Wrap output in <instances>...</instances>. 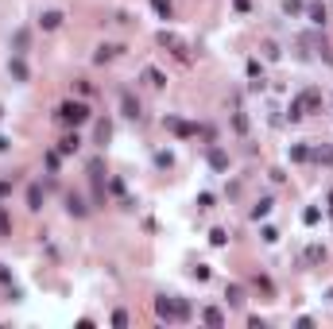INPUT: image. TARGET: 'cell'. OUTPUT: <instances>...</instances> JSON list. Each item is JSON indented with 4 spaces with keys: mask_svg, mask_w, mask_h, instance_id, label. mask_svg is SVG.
Segmentation results:
<instances>
[{
    "mask_svg": "<svg viewBox=\"0 0 333 329\" xmlns=\"http://www.w3.org/2000/svg\"><path fill=\"white\" fill-rule=\"evenodd\" d=\"M155 314H159L163 322H190V302L159 294V298H155Z\"/></svg>",
    "mask_w": 333,
    "mask_h": 329,
    "instance_id": "obj_1",
    "label": "cell"
},
{
    "mask_svg": "<svg viewBox=\"0 0 333 329\" xmlns=\"http://www.w3.org/2000/svg\"><path fill=\"white\" fill-rule=\"evenodd\" d=\"M58 120L78 128V124H86V120H89V105H86V101H66V105H58Z\"/></svg>",
    "mask_w": 333,
    "mask_h": 329,
    "instance_id": "obj_2",
    "label": "cell"
},
{
    "mask_svg": "<svg viewBox=\"0 0 333 329\" xmlns=\"http://www.w3.org/2000/svg\"><path fill=\"white\" fill-rule=\"evenodd\" d=\"M205 159H209V166H213V170H229V155H225V151H221L217 144H209Z\"/></svg>",
    "mask_w": 333,
    "mask_h": 329,
    "instance_id": "obj_3",
    "label": "cell"
},
{
    "mask_svg": "<svg viewBox=\"0 0 333 329\" xmlns=\"http://www.w3.org/2000/svg\"><path fill=\"white\" fill-rule=\"evenodd\" d=\"M120 112H124L128 120H140V101H136V97H132L128 90L120 93Z\"/></svg>",
    "mask_w": 333,
    "mask_h": 329,
    "instance_id": "obj_4",
    "label": "cell"
},
{
    "mask_svg": "<svg viewBox=\"0 0 333 329\" xmlns=\"http://www.w3.org/2000/svg\"><path fill=\"white\" fill-rule=\"evenodd\" d=\"M66 210H70V217H86L89 206H86V198H82V194H70V198H66Z\"/></svg>",
    "mask_w": 333,
    "mask_h": 329,
    "instance_id": "obj_5",
    "label": "cell"
},
{
    "mask_svg": "<svg viewBox=\"0 0 333 329\" xmlns=\"http://www.w3.org/2000/svg\"><path fill=\"white\" fill-rule=\"evenodd\" d=\"M8 74H12L16 82H28V62H24V54H16V58L8 62Z\"/></svg>",
    "mask_w": 333,
    "mask_h": 329,
    "instance_id": "obj_6",
    "label": "cell"
},
{
    "mask_svg": "<svg viewBox=\"0 0 333 329\" xmlns=\"http://www.w3.org/2000/svg\"><path fill=\"white\" fill-rule=\"evenodd\" d=\"M159 43H163V46H171L174 54H182V58H186V46H182V39H178V35H171V31H163V35H159Z\"/></svg>",
    "mask_w": 333,
    "mask_h": 329,
    "instance_id": "obj_7",
    "label": "cell"
},
{
    "mask_svg": "<svg viewBox=\"0 0 333 329\" xmlns=\"http://www.w3.org/2000/svg\"><path fill=\"white\" fill-rule=\"evenodd\" d=\"M82 148V136L78 132H70V136H62V144H58V151H62V155H74V151Z\"/></svg>",
    "mask_w": 333,
    "mask_h": 329,
    "instance_id": "obj_8",
    "label": "cell"
},
{
    "mask_svg": "<svg viewBox=\"0 0 333 329\" xmlns=\"http://www.w3.org/2000/svg\"><path fill=\"white\" fill-rule=\"evenodd\" d=\"M58 24H62V12H55V8H51V12H43V16H39V28H43V31H55Z\"/></svg>",
    "mask_w": 333,
    "mask_h": 329,
    "instance_id": "obj_9",
    "label": "cell"
},
{
    "mask_svg": "<svg viewBox=\"0 0 333 329\" xmlns=\"http://www.w3.org/2000/svg\"><path fill=\"white\" fill-rule=\"evenodd\" d=\"M271 206H275V202H271V198H260V202H256V206H252V221H263V217H267V213H271Z\"/></svg>",
    "mask_w": 333,
    "mask_h": 329,
    "instance_id": "obj_10",
    "label": "cell"
},
{
    "mask_svg": "<svg viewBox=\"0 0 333 329\" xmlns=\"http://www.w3.org/2000/svg\"><path fill=\"white\" fill-rule=\"evenodd\" d=\"M28 206H31V210H43V186H39V182L28 186Z\"/></svg>",
    "mask_w": 333,
    "mask_h": 329,
    "instance_id": "obj_11",
    "label": "cell"
},
{
    "mask_svg": "<svg viewBox=\"0 0 333 329\" xmlns=\"http://www.w3.org/2000/svg\"><path fill=\"white\" fill-rule=\"evenodd\" d=\"M144 78H147V86H155V90H163V86H167L163 70H155V66H147V70H144Z\"/></svg>",
    "mask_w": 333,
    "mask_h": 329,
    "instance_id": "obj_12",
    "label": "cell"
},
{
    "mask_svg": "<svg viewBox=\"0 0 333 329\" xmlns=\"http://www.w3.org/2000/svg\"><path fill=\"white\" fill-rule=\"evenodd\" d=\"M202 322L205 326H225V314H221L217 306H209V310H202Z\"/></svg>",
    "mask_w": 333,
    "mask_h": 329,
    "instance_id": "obj_13",
    "label": "cell"
},
{
    "mask_svg": "<svg viewBox=\"0 0 333 329\" xmlns=\"http://www.w3.org/2000/svg\"><path fill=\"white\" fill-rule=\"evenodd\" d=\"M321 260H325V248L321 244H310L306 248V264H321Z\"/></svg>",
    "mask_w": 333,
    "mask_h": 329,
    "instance_id": "obj_14",
    "label": "cell"
},
{
    "mask_svg": "<svg viewBox=\"0 0 333 329\" xmlns=\"http://www.w3.org/2000/svg\"><path fill=\"white\" fill-rule=\"evenodd\" d=\"M225 298H229V306H240V302H244V290L232 283V286H225Z\"/></svg>",
    "mask_w": 333,
    "mask_h": 329,
    "instance_id": "obj_15",
    "label": "cell"
},
{
    "mask_svg": "<svg viewBox=\"0 0 333 329\" xmlns=\"http://www.w3.org/2000/svg\"><path fill=\"white\" fill-rule=\"evenodd\" d=\"M310 159H318V163H333V148H310Z\"/></svg>",
    "mask_w": 333,
    "mask_h": 329,
    "instance_id": "obj_16",
    "label": "cell"
},
{
    "mask_svg": "<svg viewBox=\"0 0 333 329\" xmlns=\"http://www.w3.org/2000/svg\"><path fill=\"white\" fill-rule=\"evenodd\" d=\"M109 140H113V124L101 120V124H97V144H109Z\"/></svg>",
    "mask_w": 333,
    "mask_h": 329,
    "instance_id": "obj_17",
    "label": "cell"
},
{
    "mask_svg": "<svg viewBox=\"0 0 333 329\" xmlns=\"http://www.w3.org/2000/svg\"><path fill=\"white\" fill-rule=\"evenodd\" d=\"M290 159H294V163H306V159H310V148H306V144H294V148H290Z\"/></svg>",
    "mask_w": 333,
    "mask_h": 329,
    "instance_id": "obj_18",
    "label": "cell"
},
{
    "mask_svg": "<svg viewBox=\"0 0 333 329\" xmlns=\"http://www.w3.org/2000/svg\"><path fill=\"white\" fill-rule=\"evenodd\" d=\"M209 244H213V248H225V244H229V232H225V228H213V232H209Z\"/></svg>",
    "mask_w": 333,
    "mask_h": 329,
    "instance_id": "obj_19",
    "label": "cell"
},
{
    "mask_svg": "<svg viewBox=\"0 0 333 329\" xmlns=\"http://www.w3.org/2000/svg\"><path fill=\"white\" fill-rule=\"evenodd\" d=\"M287 116H290V120H302V116H306V108H302V101H298V97L287 105Z\"/></svg>",
    "mask_w": 333,
    "mask_h": 329,
    "instance_id": "obj_20",
    "label": "cell"
},
{
    "mask_svg": "<svg viewBox=\"0 0 333 329\" xmlns=\"http://www.w3.org/2000/svg\"><path fill=\"white\" fill-rule=\"evenodd\" d=\"M12 46H16V54H24V50H28V31H24V28L16 31V39H12Z\"/></svg>",
    "mask_w": 333,
    "mask_h": 329,
    "instance_id": "obj_21",
    "label": "cell"
},
{
    "mask_svg": "<svg viewBox=\"0 0 333 329\" xmlns=\"http://www.w3.org/2000/svg\"><path fill=\"white\" fill-rule=\"evenodd\" d=\"M310 24H325V8H321V4H310Z\"/></svg>",
    "mask_w": 333,
    "mask_h": 329,
    "instance_id": "obj_22",
    "label": "cell"
},
{
    "mask_svg": "<svg viewBox=\"0 0 333 329\" xmlns=\"http://www.w3.org/2000/svg\"><path fill=\"white\" fill-rule=\"evenodd\" d=\"M151 8H155L163 20H171V0H151Z\"/></svg>",
    "mask_w": 333,
    "mask_h": 329,
    "instance_id": "obj_23",
    "label": "cell"
},
{
    "mask_svg": "<svg viewBox=\"0 0 333 329\" xmlns=\"http://www.w3.org/2000/svg\"><path fill=\"white\" fill-rule=\"evenodd\" d=\"M0 236H12V221H8V213L0 206Z\"/></svg>",
    "mask_w": 333,
    "mask_h": 329,
    "instance_id": "obj_24",
    "label": "cell"
},
{
    "mask_svg": "<svg viewBox=\"0 0 333 329\" xmlns=\"http://www.w3.org/2000/svg\"><path fill=\"white\" fill-rule=\"evenodd\" d=\"M116 50H120V46H101V50H97L93 58H97V62H109V58H113V54H116Z\"/></svg>",
    "mask_w": 333,
    "mask_h": 329,
    "instance_id": "obj_25",
    "label": "cell"
},
{
    "mask_svg": "<svg viewBox=\"0 0 333 329\" xmlns=\"http://www.w3.org/2000/svg\"><path fill=\"white\" fill-rule=\"evenodd\" d=\"M58 163H62V151H51L47 155V170H58Z\"/></svg>",
    "mask_w": 333,
    "mask_h": 329,
    "instance_id": "obj_26",
    "label": "cell"
},
{
    "mask_svg": "<svg viewBox=\"0 0 333 329\" xmlns=\"http://www.w3.org/2000/svg\"><path fill=\"white\" fill-rule=\"evenodd\" d=\"M248 78H260V82H263V66H260V62H256V58L248 62Z\"/></svg>",
    "mask_w": 333,
    "mask_h": 329,
    "instance_id": "obj_27",
    "label": "cell"
},
{
    "mask_svg": "<svg viewBox=\"0 0 333 329\" xmlns=\"http://www.w3.org/2000/svg\"><path fill=\"white\" fill-rule=\"evenodd\" d=\"M260 236H263V240H267V244H275V240H279V228H271V224H267V228H263Z\"/></svg>",
    "mask_w": 333,
    "mask_h": 329,
    "instance_id": "obj_28",
    "label": "cell"
},
{
    "mask_svg": "<svg viewBox=\"0 0 333 329\" xmlns=\"http://www.w3.org/2000/svg\"><path fill=\"white\" fill-rule=\"evenodd\" d=\"M155 163H159V166H171L174 155H171V151H159V155H155Z\"/></svg>",
    "mask_w": 333,
    "mask_h": 329,
    "instance_id": "obj_29",
    "label": "cell"
},
{
    "mask_svg": "<svg viewBox=\"0 0 333 329\" xmlns=\"http://www.w3.org/2000/svg\"><path fill=\"white\" fill-rule=\"evenodd\" d=\"M213 206V194H198V210H209Z\"/></svg>",
    "mask_w": 333,
    "mask_h": 329,
    "instance_id": "obj_30",
    "label": "cell"
},
{
    "mask_svg": "<svg viewBox=\"0 0 333 329\" xmlns=\"http://www.w3.org/2000/svg\"><path fill=\"white\" fill-rule=\"evenodd\" d=\"M318 217H321L318 210H306V213H302V221H306V224H318Z\"/></svg>",
    "mask_w": 333,
    "mask_h": 329,
    "instance_id": "obj_31",
    "label": "cell"
},
{
    "mask_svg": "<svg viewBox=\"0 0 333 329\" xmlns=\"http://www.w3.org/2000/svg\"><path fill=\"white\" fill-rule=\"evenodd\" d=\"M232 8L236 12H252V0H232Z\"/></svg>",
    "mask_w": 333,
    "mask_h": 329,
    "instance_id": "obj_32",
    "label": "cell"
},
{
    "mask_svg": "<svg viewBox=\"0 0 333 329\" xmlns=\"http://www.w3.org/2000/svg\"><path fill=\"white\" fill-rule=\"evenodd\" d=\"M4 194H12V182H8V178L0 182V198H4Z\"/></svg>",
    "mask_w": 333,
    "mask_h": 329,
    "instance_id": "obj_33",
    "label": "cell"
},
{
    "mask_svg": "<svg viewBox=\"0 0 333 329\" xmlns=\"http://www.w3.org/2000/svg\"><path fill=\"white\" fill-rule=\"evenodd\" d=\"M12 148V140H8V136H0V151H8Z\"/></svg>",
    "mask_w": 333,
    "mask_h": 329,
    "instance_id": "obj_34",
    "label": "cell"
},
{
    "mask_svg": "<svg viewBox=\"0 0 333 329\" xmlns=\"http://www.w3.org/2000/svg\"><path fill=\"white\" fill-rule=\"evenodd\" d=\"M8 279H12V275H8V268L0 264V283H8Z\"/></svg>",
    "mask_w": 333,
    "mask_h": 329,
    "instance_id": "obj_35",
    "label": "cell"
},
{
    "mask_svg": "<svg viewBox=\"0 0 333 329\" xmlns=\"http://www.w3.org/2000/svg\"><path fill=\"white\" fill-rule=\"evenodd\" d=\"M329 206H333V190H329Z\"/></svg>",
    "mask_w": 333,
    "mask_h": 329,
    "instance_id": "obj_36",
    "label": "cell"
},
{
    "mask_svg": "<svg viewBox=\"0 0 333 329\" xmlns=\"http://www.w3.org/2000/svg\"><path fill=\"white\" fill-rule=\"evenodd\" d=\"M0 116H4V108H0Z\"/></svg>",
    "mask_w": 333,
    "mask_h": 329,
    "instance_id": "obj_37",
    "label": "cell"
},
{
    "mask_svg": "<svg viewBox=\"0 0 333 329\" xmlns=\"http://www.w3.org/2000/svg\"><path fill=\"white\" fill-rule=\"evenodd\" d=\"M329 217H333V210H329Z\"/></svg>",
    "mask_w": 333,
    "mask_h": 329,
    "instance_id": "obj_38",
    "label": "cell"
}]
</instances>
